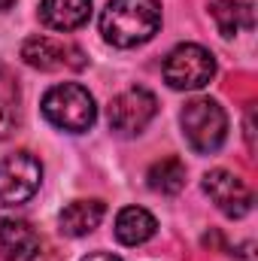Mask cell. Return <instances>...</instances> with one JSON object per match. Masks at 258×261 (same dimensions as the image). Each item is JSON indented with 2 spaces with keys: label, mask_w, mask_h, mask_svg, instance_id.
Returning <instances> with one entry per match:
<instances>
[{
  "label": "cell",
  "mask_w": 258,
  "mask_h": 261,
  "mask_svg": "<svg viewBox=\"0 0 258 261\" xmlns=\"http://www.w3.org/2000/svg\"><path fill=\"white\" fill-rule=\"evenodd\" d=\"M161 28L158 0H110L100 12V34L119 49L149 43Z\"/></svg>",
  "instance_id": "6da1fadb"
},
{
  "label": "cell",
  "mask_w": 258,
  "mask_h": 261,
  "mask_svg": "<svg viewBox=\"0 0 258 261\" xmlns=\"http://www.w3.org/2000/svg\"><path fill=\"white\" fill-rule=\"evenodd\" d=\"M43 116L49 125L67 130V134H82L94 125L97 107H94V97L88 94V88H82L79 82H61L46 91Z\"/></svg>",
  "instance_id": "7a4b0ae2"
},
{
  "label": "cell",
  "mask_w": 258,
  "mask_h": 261,
  "mask_svg": "<svg viewBox=\"0 0 258 261\" xmlns=\"http://www.w3.org/2000/svg\"><path fill=\"white\" fill-rule=\"evenodd\" d=\"M179 122H183V134L189 146L200 155L219 152L228 137V116L213 97H194L192 103H186Z\"/></svg>",
  "instance_id": "3957f363"
},
{
  "label": "cell",
  "mask_w": 258,
  "mask_h": 261,
  "mask_svg": "<svg viewBox=\"0 0 258 261\" xmlns=\"http://www.w3.org/2000/svg\"><path fill=\"white\" fill-rule=\"evenodd\" d=\"M216 76V58L197 43H183L164 58V82L176 91H197Z\"/></svg>",
  "instance_id": "277c9868"
},
{
  "label": "cell",
  "mask_w": 258,
  "mask_h": 261,
  "mask_svg": "<svg viewBox=\"0 0 258 261\" xmlns=\"http://www.w3.org/2000/svg\"><path fill=\"white\" fill-rule=\"evenodd\" d=\"M43 164L31 152H12L0 161V206H21L37 195Z\"/></svg>",
  "instance_id": "5b68a950"
},
{
  "label": "cell",
  "mask_w": 258,
  "mask_h": 261,
  "mask_svg": "<svg viewBox=\"0 0 258 261\" xmlns=\"http://www.w3.org/2000/svg\"><path fill=\"white\" fill-rule=\"evenodd\" d=\"M155 113H158V100H155L152 91L128 88V91L113 97V103H110V125H113V130H119L125 137H134L155 119Z\"/></svg>",
  "instance_id": "8992f818"
},
{
  "label": "cell",
  "mask_w": 258,
  "mask_h": 261,
  "mask_svg": "<svg viewBox=\"0 0 258 261\" xmlns=\"http://www.w3.org/2000/svg\"><path fill=\"white\" fill-rule=\"evenodd\" d=\"M203 192L228 219H243L252 210V189L231 170H222V167L210 170L203 176Z\"/></svg>",
  "instance_id": "52a82bcc"
},
{
  "label": "cell",
  "mask_w": 258,
  "mask_h": 261,
  "mask_svg": "<svg viewBox=\"0 0 258 261\" xmlns=\"http://www.w3.org/2000/svg\"><path fill=\"white\" fill-rule=\"evenodd\" d=\"M21 61L37 70H82L85 55L79 46L52 37H31L21 43Z\"/></svg>",
  "instance_id": "ba28073f"
},
{
  "label": "cell",
  "mask_w": 258,
  "mask_h": 261,
  "mask_svg": "<svg viewBox=\"0 0 258 261\" xmlns=\"http://www.w3.org/2000/svg\"><path fill=\"white\" fill-rule=\"evenodd\" d=\"M0 255L3 261H34L40 255V237L24 219H0Z\"/></svg>",
  "instance_id": "9c48e42d"
},
{
  "label": "cell",
  "mask_w": 258,
  "mask_h": 261,
  "mask_svg": "<svg viewBox=\"0 0 258 261\" xmlns=\"http://www.w3.org/2000/svg\"><path fill=\"white\" fill-rule=\"evenodd\" d=\"M91 15V0H43L40 3V18L52 31H76L88 21Z\"/></svg>",
  "instance_id": "30bf717a"
},
{
  "label": "cell",
  "mask_w": 258,
  "mask_h": 261,
  "mask_svg": "<svg viewBox=\"0 0 258 261\" xmlns=\"http://www.w3.org/2000/svg\"><path fill=\"white\" fill-rule=\"evenodd\" d=\"M104 213H107L104 200H73V203H67L61 210V216H58L61 234L64 237H85V234H91L100 225Z\"/></svg>",
  "instance_id": "8fae6325"
},
{
  "label": "cell",
  "mask_w": 258,
  "mask_h": 261,
  "mask_svg": "<svg viewBox=\"0 0 258 261\" xmlns=\"http://www.w3.org/2000/svg\"><path fill=\"white\" fill-rule=\"evenodd\" d=\"M155 231H158V222L143 206H125L116 216V240L125 246H140V243L152 240Z\"/></svg>",
  "instance_id": "7c38bea8"
},
{
  "label": "cell",
  "mask_w": 258,
  "mask_h": 261,
  "mask_svg": "<svg viewBox=\"0 0 258 261\" xmlns=\"http://www.w3.org/2000/svg\"><path fill=\"white\" fill-rule=\"evenodd\" d=\"M146 182L158 195H179L186 186V164L179 158H161L149 167Z\"/></svg>",
  "instance_id": "4fadbf2b"
},
{
  "label": "cell",
  "mask_w": 258,
  "mask_h": 261,
  "mask_svg": "<svg viewBox=\"0 0 258 261\" xmlns=\"http://www.w3.org/2000/svg\"><path fill=\"white\" fill-rule=\"evenodd\" d=\"M216 28L222 31V37H234L243 28H252V6L243 0H216L210 6Z\"/></svg>",
  "instance_id": "5bb4252c"
},
{
  "label": "cell",
  "mask_w": 258,
  "mask_h": 261,
  "mask_svg": "<svg viewBox=\"0 0 258 261\" xmlns=\"http://www.w3.org/2000/svg\"><path fill=\"white\" fill-rule=\"evenodd\" d=\"M18 103H21L18 82L6 67L0 64V140H6L18 128Z\"/></svg>",
  "instance_id": "9a60e30c"
},
{
  "label": "cell",
  "mask_w": 258,
  "mask_h": 261,
  "mask_svg": "<svg viewBox=\"0 0 258 261\" xmlns=\"http://www.w3.org/2000/svg\"><path fill=\"white\" fill-rule=\"evenodd\" d=\"M82 261H125V258H119L113 252H91V255H85Z\"/></svg>",
  "instance_id": "2e32d148"
},
{
  "label": "cell",
  "mask_w": 258,
  "mask_h": 261,
  "mask_svg": "<svg viewBox=\"0 0 258 261\" xmlns=\"http://www.w3.org/2000/svg\"><path fill=\"white\" fill-rule=\"evenodd\" d=\"M249 255H252V243H243L240 246V258H249Z\"/></svg>",
  "instance_id": "e0dca14e"
},
{
  "label": "cell",
  "mask_w": 258,
  "mask_h": 261,
  "mask_svg": "<svg viewBox=\"0 0 258 261\" xmlns=\"http://www.w3.org/2000/svg\"><path fill=\"white\" fill-rule=\"evenodd\" d=\"M12 3H15V0H0V12H6V9H9Z\"/></svg>",
  "instance_id": "ac0fdd59"
}]
</instances>
